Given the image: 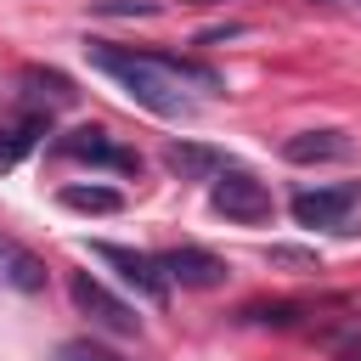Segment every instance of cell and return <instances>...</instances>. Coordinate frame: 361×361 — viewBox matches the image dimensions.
<instances>
[{"mask_svg": "<svg viewBox=\"0 0 361 361\" xmlns=\"http://www.w3.org/2000/svg\"><path fill=\"white\" fill-rule=\"evenodd\" d=\"M85 56L90 68H102L135 107L158 113V118H192L197 102L186 96V79L197 85H214V73L203 68H186L175 56H158V51H124V45H107V39H85Z\"/></svg>", "mask_w": 361, "mask_h": 361, "instance_id": "1", "label": "cell"}, {"mask_svg": "<svg viewBox=\"0 0 361 361\" xmlns=\"http://www.w3.org/2000/svg\"><path fill=\"white\" fill-rule=\"evenodd\" d=\"M209 203H214V214H226L231 226H259V220H271V192H265V180H254V175L237 169V164L214 175Z\"/></svg>", "mask_w": 361, "mask_h": 361, "instance_id": "2", "label": "cell"}, {"mask_svg": "<svg viewBox=\"0 0 361 361\" xmlns=\"http://www.w3.org/2000/svg\"><path fill=\"white\" fill-rule=\"evenodd\" d=\"M68 299H73L79 316H90L96 327H107V333H118V338H135V333H141V316H135L118 293H107L96 276H85V271L68 282Z\"/></svg>", "mask_w": 361, "mask_h": 361, "instance_id": "3", "label": "cell"}, {"mask_svg": "<svg viewBox=\"0 0 361 361\" xmlns=\"http://www.w3.org/2000/svg\"><path fill=\"white\" fill-rule=\"evenodd\" d=\"M90 254L96 259H107L141 299H152V305H164L169 299V276H164V259L158 254H141V248H118V243H90Z\"/></svg>", "mask_w": 361, "mask_h": 361, "instance_id": "4", "label": "cell"}, {"mask_svg": "<svg viewBox=\"0 0 361 361\" xmlns=\"http://www.w3.org/2000/svg\"><path fill=\"white\" fill-rule=\"evenodd\" d=\"M56 152H62V158H79V164H107V169L141 175V158H135L130 147H118V141H113L107 130H96V124H79V130L56 135Z\"/></svg>", "mask_w": 361, "mask_h": 361, "instance_id": "5", "label": "cell"}, {"mask_svg": "<svg viewBox=\"0 0 361 361\" xmlns=\"http://www.w3.org/2000/svg\"><path fill=\"white\" fill-rule=\"evenodd\" d=\"M361 203V180H344V186H316V192H293V220L299 226H344V214Z\"/></svg>", "mask_w": 361, "mask_h": 361, "instance_id": "6", "label": "cell"}, {"mask_svg": "<svg viewBox=\"0 0 361 361\" xmlns=\"http://www.w3.org/2000/svg\"><path fill=\"white\" fill-rule=\"evenodd\" d=\"M158 259H164V276L180 282V288H220V282H226V259L209 254V248L180 243V248H169V254H158Z\"/></svg>", "mask_w": 361, "mask_h": 361, "instance_id": "7", "label": "cell"}, {"mask_svg": "<svg viewBox=\"0 0 361 361\" xmlns=\"http://www.w3.org/2000/svg\"><path fill=\"white\" fill-rule=\"evenodd\" d=\"M288 164H327V158H350V135L344 130H299L282 141Z\"/></svg>", "mask_w": 361, "mask_h": 361, "instance_id": "8", "label": "cell"}, {"mask_svg": "<svg viewBox=\"0 0 361 361\" xmlns=\"http://www.w3.org/2000/svg\"><path fill=\"white\" fill-rule=\"evenodd\" d=\"M39 135H51V113H39V107H28L23 118L0 124V169H11L23 152H34V147H39Z\"/></svg>", "mask_w": 361, "mask_h": 361, "instance_id": "9", "label": "cell"}, {"mask_svg": "<svg viewBox=\"0 0 361 361\" xmlns=\"http://www.w3.org/2000/svg\"><path fill=\"white\" fill-rule=\"evenodd\" d=\"M23 85H28V107H39V113H56V107H68V102L79 96L56 68H28Z\"/></svg>", "mask_w": 361, "mask_h": 361, "instance_id": "10", "label": "cell"}, {"mask_svg": "<svg viewBox=\"0 0 361 361\" xmlns=\"http://www.w3.org/2000/svg\"><path fill=\"white\" fill-rule=\"evenodd\" d=\"M164 164H169L175 175H220V169H231L214 147H186V141H175V147L164 152Z\"/></svg>", "mask_w": 361, "mask_h": 361, "instance_id": "11", "label": "cell"}, {"mask_svg": "<svg viewBox=\"0 0 361 361\" xmlns=\"http://www.w3.org/2000/svg\"><path fill=\"white\" fill-rule=\"evenodd\" d=\"M62 209H79V214H118V209H124V192H113V186H62Z\"/></svg>", "mask_w": 361, "mask_h": 361, "instance_id": "12", "label": "cell"}, {"mask_svg": "<svg viewBox=\"0 0 361 361\" xmlns=\"http://www.w3.org/2000/svg\"><path fill=\"white\" fill-rule=\"evenodd\" d=\"M6 282H11V288H23V293H39V288H45V259H39V254H28L23 243H11Z\"/></svg>", "mask_w": 361, "mask_h": 361, "instance_id": "13", "label": "cell"}, {"mask_svg": "<svg viewBox=\"0 0 361 361\" xmlns=\"http://www.w3.org/2000/svg\"><path fill=\"white\" fill-rule=\"evenodd\" d=\"M56 361H118L107 344H96V338H68L62 350H56Z\"/></svg>", "mask_w": 361, "mask_h": 361, "instance_id": "14", "label": "cell"}, {"mask_svg": "<svg viewBox=\"0 0 361 361\" xmlns=\"http://www.w3.org/2000/svg\"><path fill=\"white\" fill-rule=\"evenodd\" d=\"M102 11H113V17H152L158 6L152 0H102Z\"/></svg>", "mask_w": 361, "mask_h": 361, "instance_id": "15", "label": "cell"}, {"mask_svg": "<svg viewBox=\"0 0 361 361\" xmlns=\"http://www.w3.org/2000/svg\"><path fill=\"white\" fill-rule=\"evenodd\" d=\"M271 259H276V265H305V271H316V254H305V248H271Z\"/></svg>", "mask_w": 361, "mask_h": 361, "instance_id": "16", "label": "cell"}, {"mask_svg": "<svg viewBox=\"0 0 361 361\" xmlns=\"http://www.w3.org/2000/svg\"><path fill=\"white\" fill-rule=\"evenodd\" d=\"M6 265H11V243L0 237V282H6Z\"/></svg>", "mask_w": 361, "mask_h": 361, "instance_id": "17", "label": "cell"}, {"mask_svg": "<svg viewBox=\"0 0 361 361\" xmlns=\"http://www.w3.org/2000/svg\"><path fill=\"white\" fill-rule=\"evenodd\" d=\"M186 6H220V0H186Z\"/></svg>", "mask_w": 361, "mask_h": 361, "instance_id": "18", "label": "cell"}]
</instances>
